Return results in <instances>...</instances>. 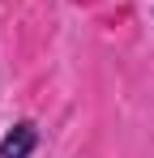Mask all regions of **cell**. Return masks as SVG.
<instances>
[{
  "mask_svg": "<svg viewBox=\"0 0 154 158\" xmlns=\"http://www.w3.org/2000/svg\"><path fill=\"white\" fill-rule=\"evenodd\" d=\"M34 150H39V128L30 120H17L0 141V158H30Z\"/></svg>",
  "mask_w": 154,
  "mask_h": 158,
  "instance_id": "cell-1",
  "label": "cell"
}]
</instances>
